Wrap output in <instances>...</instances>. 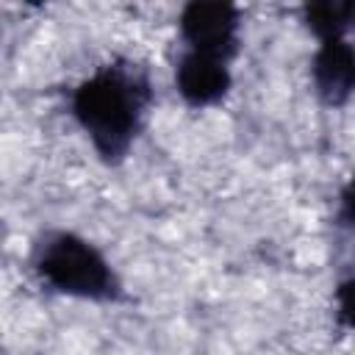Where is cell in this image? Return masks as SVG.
Returning a JSON list of instances; mask_svg holds the SVG:
<instances>
[{
  "instance_id": "cell-1",
  "label": "cell",
  "mask_w": 355,
  "mask_h": 355,
  "mask_svg": "<svg viewBox=\"0 0 355 355\" xmlns=\"http://www.w3.org/2000/svg\"><path fill=\"white\" fill-rule=\"evenodd\" d=\"M150 103V83L136 64L100 67L72 94V114L105 161H119Z\"/></svg>"
},
{
  "instance_id": "cell-2",
  "label": "cell",
  "mask_w": 355,
  "mask_h": 355,
  "mask_svg": "<svg viewBox=\"0 0 355 355\" xmlns=\"http://www.w3.org/2000/svg\"><path fill=\"white\" fill-rule=\"evenodd\" d=\"M36 272L39 277L72 297L86 300H114L116 297V277L108 261L75 233H50L36 247Z\"/></svg>"
},
{
  "instance_id": "cell-3",
  "label": "cell",
  "mask_w": 355,
  "mask_h": 355,
  "mask_svg": "<svg viewBox=\"0 0 355 355\" xmlns=\"http://www.w3.org/2000/svg\"><path fill=\"white\" fill-rule=\"evenodd\" d=\"M180 31L191 53L225 61L236 50L239 14L227 3H189L180 14Z\"/></svg>"
},
{
  "instance_id": "cell-4",
  "label": "cell",
  "mask_w": 355,
  "mask_h": 355,
  "mask_svg": "<svg viewBox=\"0 0 355 355\" xmlns=\"http://www.w3.org/2000/svg\"><path fill=\"white\" fill-rule=\"evenodd\" d=\"M311 72L316 94L327 105H344L355 94V50L344 39H324Z\"/></svg>"
},
{
  "instance_id": "cell-5",
  "label": "cell",
  "mask_w": 355,
  "mask_h": 355,
  "mask_svg": "<svg viewBox=\"0 0 355 355\" xmlns=\"http://www.w3.org/2000/svg\"><path fill=\"white\" fill-rule=\"evenodd\" d=\"M230 86V75L222 58L189 53L178 67V92L191 105H208L225 97Z\"/></svg>"
},
{
  "instance_id": "cell-6",
  "label": "cell",
  "mask_w": 355,
  "mask_h": 355,
  "mask_svg": "<svg viewBox=\"0 0 355 355\" xmlns=\"http://www.w3.org/2000/svg\"><path fill=\"white\" fill-rule=\"evenodd\" d=\"M355 19V3H313L305 8V22L308 28L324 39H341V33L349 28Z\"/></svg>"
},
{
  "instance_id": "cell-7",
  "label": "cell",
  "mask_w": 355,
  "mask_h": 355,
  "mask_svg": "<svg viewBox=\"0 0 355 355\" xmlns=\"http://www.w3.org/2000/svg\"><path fill=\"white\" fill-rule=\"evenodd\" d=\"M336 305H338V322L355 330V277H349L338 286Z\"/></svg>"
},
{
  "instance_id": "cell-8",
  "label": "cell",
  "mask_w": 355,
  "mask_h": 355,
  "mask_svg": "<svg viewBox=\"0 0 355 355\" xmlns=\"http://www.w3.org/2000/svg\"><path fill=\"white\" fill-rule=\"evenodd\" d=\"M341 205H344V216L355 225V178H352L349 186L344 189V194H341Z\"/></svg>"
}]
</instances>
